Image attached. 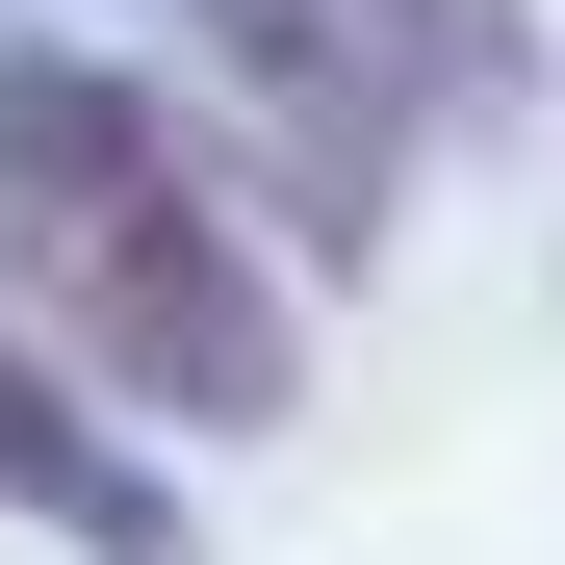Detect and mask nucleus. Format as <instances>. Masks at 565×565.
I'll use <instances>...</instances> for the list:
<instances>
[{"label": "nucleus", "instance_id": "obj_1", "mask_svg": "<svg viewBox=\"0 0 565 565\" xmlns=\"http://www.w3.org/2000/svg\"><path fill=\"white\" fill-rule=\"evenodd\" d=\"M0 309H26L52 386L180 412V437H257L309 386L282 257L232 232V180L180 154V104H129L104 52H0Z\"/></svg>", "mask_w": 565, "mask_h": 565}, {"label": "nucleus", "instance_id": "obj_2", "mask_svg": "<svg viewBox=\"0 0 565 565\" xmlns=\"http://www.w3.org/2000/svg\"><path fill=\"white\" fill-rule=\"evenodd\" d=\"M232 77V129L282 154V232H386V154L412 104H489L514 77V0H180Z\"/></svg>", "mask_w": 565, "mask_h": 565}, {"label": "nucleus", "instance_id": "obj_3", "mask_svg": "<svg viewBox=\"0 0 565 565\" xmlns=\"http://www.w3.org/2000/svg\"><path fill=\"white\" fill-rule=\"evenodd\" d=\"M0 514H52V540H104V565H154V540H180V514H154V462L77 412L26 334H0Z\"/></svg>", "mask_w": 565, "mask_h": 565}]
</instances>
